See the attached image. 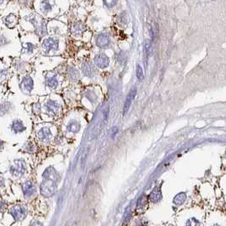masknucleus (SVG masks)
Returning a JSON list of instances; mask_svg holds the SVG:
<instances>
[{"mask_svg": "<svg viewBox=\"0 0 226 226\" xmlns=\"http://www.w3.org/2000/svg\"><path fill=\"white\" fill-rule=\"evenodd\" d=\"M10 214H12V216L15 218L16 221H20L25 218L26 215V211L24 207L21 206H16L10 210Z\"/></svg>", "mask_w": 226, "mask_h": 226, "instance_id": "nucleus-1", "label": "nucleus"}, {"mask_svg": "<svg viewBox=\"0 0 226 226\" xmlns=\"http://www.w3.org/2000/svg\"><path fill=\"white\" fill-rule=\"evenodd\" d=\"M94 61L99 68H105L109 66V58L104 54H97L94 59Z\"/></svg>", "mask_w": 226, "mask_h": 226, "instance_id": "nucleus-2", "label": "nucleus"}, {"mask_svg": "<svg viewBox=\"0 0 226 226\" xmlns=\"http://www.w3.org/2000/svg\"><path fill=\"white\" fill-rule=\"evenodd\" d=\"M135 95H136V89H134L133 90H131L129 94L127 95L126 100L124 102V106H123V116L127 114L128 111H129L131 104H132V102H133V100L135 98Z\"/></svg>", "mask_w": 226, "mask_h": 226, "instance_id": "nucleus-3", "label": "nucleus"}, {"mask_svg": "<svg viewBox=\"0 0 226 226\" xmlns=\"http://www.w3.org/2000/svg\"><path fill=\"white\" fill-rule=\"evenodd\" d=\"M22 190L25 197H30L35 193V187L31 181H26L22 185Z\"/></svg>", "mask_w": 226, "mask_h": 226, "instance_id": "nucleus-4", "label": "nucleus"}, {"mask_svg": "<svg viewBox=\"0 0 226 226\" xmlns=\"http://www.w3.org/2000/svg\"><path fill=\"white\" fill-rule=\"evenodd\" d=\"M32 88H33V81L30 77V76H25V78L23 79L22 83H21V89L23 91L25 92H30L32 91Z\"/></svg>", "mask_w": 226, "mask_h": 226, "instance_id": "nucleus-5", "label": "nucleus"}, {"mask_svg": "<svg viewBox=\"0 0 226 226\" xmlns=\"http://www.w3.org/2000/svg\"><path fill=\"white\" fill-rule=\"evenodd\" d=\"M109 43H110V39L105 34H100V35L98 36V38L96 39V44L100 48L107 46L109 44Z\"/></svg>", "mask_w": 226, "mask_h": 226, "instance_id": "nucleus-6", "label": "nucleus"}, {"mask_svg": "<svg viewBox=\"0 0 226 226\" xmlns=\"http://www.w3.org/2000/svg\"><path fill=\"white\" fill-rule=\"evenodd\" d=\"M12 130L16 133H21L25 129V127L23 124V122L21 120H15L12 122Z\"/></svg>", "mask_w": 226, "mask_h": 226, "instance_id": "nucleus-7", "label": "nucleus"}, {"mask_svg": "<svg viewBox=\"0 0 226 226\" xmlns=\"http://www.w3.org/2000/svg\"><path fill=\"white\" fill-rule=\"evenodd\" d=\"M44 46L47 49H57L58 41L57 40H54V39H52V38H48V39H46L44 42Z\"/></svg>", "mask_w": 226, "mask_h": 226, "instance_id": "nucleus-8", "label": "nucleus"}, {"mask_svg": "<svg viewBox=\"0 0 226 226\" xmlns=\"http://www.w3.org/2000/svg\"><path fill=\"white\" fill-rule=\"evenodd\" d=\"M150 201H152L153 202H156L158 201L162 198V194H161V191L159 188H155L151 192V194L150 196Z\"/></svg>", "mask_w": 226, "mask_h": 226, "instance_id": "nucleus-9", "label": "nucleus"}, {"mask_svg": "<svg viewBox=\"0 0 226 226\" xmlns=\"http://www.w3.org/2000/svg\"><path fill=\"white\" fill-rule=\"evenodd\" d=\"M80 127H81V126H80V124L77 122L71 121L67 126V129L70 132H71V133H77L79 131Z\"/></svg>", "mask_w": 226, "mask_h": 226, "instance_id": "nucleus-10", "label": "nucleus"}, {"mask_svg": "<svg viewBox=\"0 0 226 226\" xmlns=\"http://www.w3.org/2000/svg\"><path fill=\"white\" fill-rule=\"evenodd\" d=\"M185 199H186V195L182 192L180 194H178L176 196L174 199H173V202L176 204V205H181L185 202Z\"/></svg>", "mask_w": 226, "mask_h": 226, "instance_id": "nucleus-11", "label": "nucleus"}, {"mask_svg": "<svg viewBox=\"0 0 226 226\" xmlns=\"http://www.w3.org/2000/svg\"><path fill=\"white\" fill-rule=\"evenodd\" d=\"M45 106H46V109L50 112H56L58 109H59V105L56 104L54 101H52V100H49L48 103H46Z\"/></svg>", "mask_w": 226, "mask_h": 226, "instance_id": "nucleus-12", "label": "nucleus"}, {"mask_svg": "<svg viewBox=\"0 0 226 226\" xmlns=\"http://www.w3.org/2000/svg\"><path fill=\"white\" fill-rule=\"evenodd\" d=\"M50 135V131L47 127H44L39 131V138H41V140H47Z\"/></svg>", "mask_w": 226, "mask_h": 226, "instance_id": "nucleus-13", "label": "nucleus"}, {"mask_svg": "<svg viewBox=\"0 0 226 226\" xmlns=\"http://www.w3.org/2000/svg\"><path fill=\"white\" fill-rule=\"evenodd\" d=\"M82 71H83V72L84 73L85 76H90L92 75V68H91V67L88 63L83 64V66H82Z\"/></svg>", "mask_w": 226, "mask_h": 226, "instance_id": "nucleus-14", "label": "nucleus"}, {"mask_svg": "<svg viewBox=\"0 0 226 226\" xmlns=\"http://www.w3.org/2000/svg\"><path fill=\"white\" fill-rule=\"evenodd\" d=\"M58 85V80L56 78V76H51L48 79V86L52 88V89H54L55 87Z\"/></svg>", "mask_w": 226, "mask_h": 226, "instance_id": "nucleus-15", "label": "nucleus"}, {"mask_svg": "<svg viewBox=\"0 0 226 226\" xmlns=\"http://www.w3.org/2000/svg\"><path fill=\"white\" fill-rule=\"evenodd\" d=\"M136 75H137V78L139 81H141V80L144 78L143 69H142V67H140V65H138L137 66V69H136Z\"/></svg>", "mask_w": 226, "mask_h": 226, "instance_id": "nucleus-16", "label": "nucleus"}, {"mask_svg": "<svg viewBox=\"0 0 226 226\" xmlns=\"http://www.w3.org/2000/svg\"><path fill=\"white\" fill-rule=\"evenodd\" d=\"M118 0H105V3L106 4V6L109 8H112V7L115 6L117 4Z\"/></svg>", "mask_w": 226, "mask_h": 226, "instance_id": "nucleus-17", "label": "nucleus"}, {"mask_svg": "<svg viewBox=\"0 0 226 226\" xmlns=\"http://www.w3.org/2000/svg\"><path fill=\"white\" fill-rule=\"evenodd\" d=\"M145 52H146L147 54H150V50H151V45H150V42L147 40L145 42Z\"/></svg>", "mask_w": 226, "mask_h": 226, "instance_id": "nucleus-18", "label": "nucleus"}, {"mask_svg": "<svg viewBox=\"0 0 226 226\" xmlns=\"http://www.w3.org/2000/svg\"><path fill=\"white\" fill-rule=\"evenodd\" d=\"M2 144H3L2 143V141H0V147H1V145H2Z\"/></svg>", "mask_w": 226, "mask_h": 226, "instance_id": "nucleus-19", "label": "nucleus"}, {"mask_svg": "<svg viewBox=\"0 0 226 226\" xmlns=\"http://www.w3.org/2000/svg\"><path fill=\"white\" fill-rule=\"evenodd\" d=\"M225 156H226V154H225Z\"/></svg>", "mask_w": 226, "mask_h": 226, "instance_id": "nucleus-20", "label": "nucleus"}, {"mask_svg": "<svg viewBox=\"0 0 226 226\" xmlns=\"http://www.w3.org/2000/svg\"><path fill=\"white\" fill-rule=\"evenodd\" d=\"M0 1H1V0H0Z\"/></svg>", "mask_w": 226, "mask_h": 226, "instance_id": "nucleus-21", "label": "nucleus"}]
</instances>
